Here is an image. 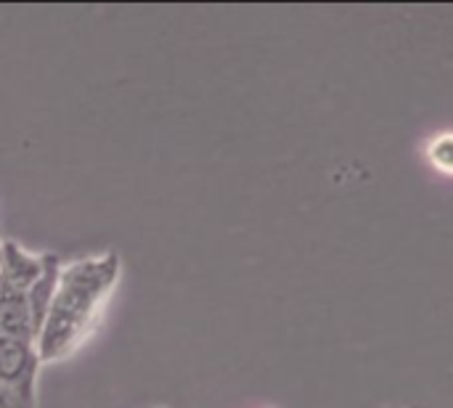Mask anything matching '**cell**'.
Instances as JSON below:
<instances>
[{
    "instance_id": "cell-1",
    "label": "cell",
    "mask_w": 453,
    "mask_h": 408,
    "mask_svg": "<svg viewBox=\"0 0 453 408\" xmlns=\"http://www.w3.org/2000/svg\"><path fill=\"white\" fill-rule=\"evenodd\" d=\"M119 279V255L106 252L98 258H82L61 268L58 287L48 316L35 337L40 364L66 358L90 332L109 292Z\"/></svg>"
},
{
    "instance_id": "cell-4",
    "label": "cell",
    "mask_w": 453,
    "mask_h": 408,
    "mask_svg": "<svg viewBox=\"0 0 453 408\" xmlns=\"http://www.w3.org/2000/svg\"><path fill=\"white\" fill-rule=\"evenodd\" d=\"M61 268H64V263H61L56 255L45 252L42 276H40V279L29 287V292H27L29 313H32V324H35V337H37V332H40V327H42V321H45V316H48V308H50V303H53V295H56V287H58Z\"/></svg>"
},
{
    "instance_id": "cell-2",
    "label": "cell",
    "mask_w": 453,
    "mask_h": 408,
    "mask_svg": "<svg viewBox=\"0 0 453 408\" xmlns=\"http://www.w3.org/2000/svg\"><path fill=\"white\" fill-rule=\"evenodd\" d=\"M42 268H45V255H32L16 242L0 244V276L5 287L27 295L29 287L42 276Z\"/></svg>"
},
{
    "instance_id": "cell-5",
    "label": "cell",
    "mask_w": 453,
    "mask_h": 408,
    "mask_svg": "<svg viewBox=\"0 0 453 408\" xmlns=\"http://www.w3.org/2000/svg\"><path fill=\"white\" fill-rule=\"evenodd\" d=\"M0 408H16L13 406V401H11V396L0 388Z\"/></svg>"
},
{
    "instance_id": "cell-3",
    "label": "cell",
    "mask_w": 453,
    "mask_h": 408,
    "mask_svg": "<svg viewBox=\"0 0 453 408\" xmlns=\"http://www.w3.org/2000/svg\"><path fill=\"white\" fill-rule=\"evenodd\" d=\"M0 335L35 343V324L27 295L0 284Z\"/></svg>"
}]
</instances>
